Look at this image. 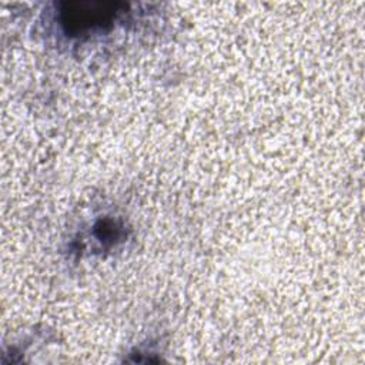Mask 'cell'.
Listing matches in <instances>:
<instances>
[{
    "label": "cell",
    "mask_w": 365,
    "mask_h": 365,
    "mask_svg": "<svg viewBox=\"0 0 365 365\" xmlns=\"http://www.w3.org/2000/svg\"><path fill=\"white\" fill-rule=\"evenodd\" d=\"M120 3L73 1L63 7V24L70 31H84L108 23L118 11Z\"/></svg>",
    "instance_id": "cell-1"
}]
</instances>
